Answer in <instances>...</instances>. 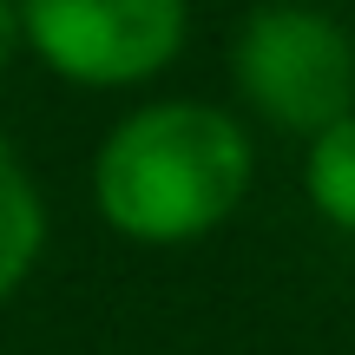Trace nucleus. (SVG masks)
Listing matches in <instances>:
<instances>
[{
  "mask_svg": "<svg viewBox=\"0 0 355 355\" xmlns=\"http://www.w3.org/2000/svg\"><path fill=\"white\" fill-rule=\"evenodd\" d=\"M257 145L211 99H152L105 132L92 158V211L145 250L198 243L250 198Z\"/></svg>",
  "mask_w": 355,
  "mask_h": 355,
  "instance_id": "f257e3e1",
  "label": "nucleus"
},
{
  "mask_svg": "<svg viewBox=\"0 0 355 355\" xmlns=\"http://www.w3.org/2000/svg\"><path fill=\"white\" fill-rule=\"evenodd\" d=\"M230 86L263 125L309 139L355 105V40L329 7L257 0L230 40Z\"/></svg>",
  "mask_w": 355,
  "mask_h": 355,
  "instance_id": "f03ea898",
  "label": "nucleus"
},
{
  "mask_svg": "<svg viewBox=\"0 0 355 355\" xmlns=\"http://www.w3.org/2000/svg\"><path fill=\"white\" fill-rule=\"evenodd\" d=\"M20 46L86 92L145 86L184 53L191 0H13Z\"/></svg>",
  "mask_w": 355,
  "mask_h": 355,
  "instance_id": "7ed1b4c3",
  "label": "nucleus"
},
{
  "mask_svg": "<svg viewBox=\"0 0 355 355\" xmlns=\"http://www.w3.org/2000/svg\"><path fill=\"white\" fill-rule=\"evenodd\" d=\"M40 250H46V198L20 158L0 152V303L20 296V283L40 270Z\"/></svg>",
  "mask_w": 355,
  "mask_h": 355,
  "instance_id": "20e7f679",
  "label": "nucleus"
},
{
  "mask_svg": "<svg viewBox=\"0 0 355 355\" xmlns=\"http://www.w3.org/2000/svg\"><path fill=\"white\" fill-rule=\"evenodd\" d=\"M303 198L322 224L355 237V105L343 119H329L322 132H309L303 152Z\"/></svg>",
  "mask_w": 355,
  "mask_h": 355,
  "instance_id": "39448f33",
  "label": "nucleus"
},
{
  "mask_svg": "<svg viewBox=\"0 0 355 355\" xmlns=\"http://www.w3.org/2000/svg\"><path fill=\"white\" fill-rule=\"evenodd\" d=\"M13 53H20V7L0 0V73L13 66Z\"/></svg>",
  "mask_w": 355,
  "mask_h": 355,
  "instance_id": "423d86ee",
  "label": "nucleus"
},
{
  "mask_svg": "<svg viewBox=\"0 0 355 355\" xmlns=\"http://www.w3.org/2000/svg\"><path fill=\"white\" fill-rule=\"evenodd\" d=\"M283 7H322V0H283Z\"/></svg>",
  "mask_w": 355,
  "mask_h": 355,
  "instance_id": "0eeeda50",
  "label": "nucleus"
}]
</instances>
